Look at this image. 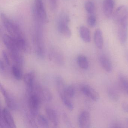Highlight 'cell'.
<instances>
[{
	"mask_svg": "<svg viewBox=\"0 0 128 128\" xmlns=\"http://www.w3.org/2000/svg\"><path fill=\"white\" fill-rule=\"evenodd\" d=\"M1 20L4 28L15 42L22 51L26 52L28 50V45L26 37L18 25L6 16L1 14Z\"/></svg>",
	"mask_w": 128,
	"mask_h": 128,
	"instance_id": "cell-1",
	"label": "cell"
},
{
	"mask_svg": "<svg viewBox=\"0 0 128 128\" xmlns=\"http://www.w3.org/2000/svg\"><path fill=\"white\" fill-rule=\"evenodd\" d=\"M34 21L35 24L32 38L34 48L36 55L40 58H43L45 54L42 27L43 24L39 21Z\"/></svg>",
	"mask_w": 128,
	"mask_h": 128,
	"instance_id": "cell-2",
	"label": "cell"
},
{
	"mask_svg": "<svg viewBox=\"0 0 128 128\" xmlns=\"http://www.w3.org/2000/svg\"><path fill=\"white\" fill-rule=\"evenodd\" d=\"M2 41L12 60L18 66L20 67L22 66L24 63L22 52L18 47L14 40L9 35L5 34L3 36Z\"/></svg>",
	"mask_w": 128,
	"mask_h": 128,
	"instance_id": "cell-3",
	"label": "cell"
},
{
	"mask_svg": "<svg viewBox=\"0 0 128 128\" xmlns=\"http://www.w3.org/2000/svg\"><path fill=\"white\" fill-rule=\"evenodd\" d=\"M32 14L34 19L40 21L43 24L48 23V16L42 0H34Z\"/></svg>",
	"mask_w": 128,
	"mask_h": 128,
	"instance_id": "cell-4",
	"label": "cell"
},
{
	"mask_svg": "<svg viewBox=\"0 0 128 128\" xmlns=\"http://www.w3.org/2000/svg\"><path fill=\"white\" fill-rule=\"evenodd\" d=\"M70 20L68 15L65 12H61L57 20V28L60 33L67 38L72 36V31L69 27Z\"/></svg>",
	"mask_w": 128,
	"mask_h": 128,
	"instance_id": "cell-5",
	"label": "cell"
},
{
	"mask_svg": "<svg viewBox=\"0 0 128 128\" xmlns=\"http://www.w3.org/2000/svg\"><path fill=\"white\" fill-rule=\"evenodd\" d=\"M41 101V98L36 93H32L30 95L28 104L32 118H35L38 116Z\"/></svg>",
	"mask_w": 128,
	"mask_h": 128,
	"instance_id": "cell-6",
	"label": "cell"
},
{
	"mask_svg": "<svg viewBox=\"0 0 128 128\" xmlns=\"http://www.w3.org/2000/svg\"><path fill=\"white\" fill-rule=\"evenodd\" d=\"M128 10L124 6H121L116 9L113 15V20L118 25L119 24L127 21Z\"/></svg>",
	"mask_w": 128,
	"mask_h": 128,
	"instance_id": "cell-7",
	"label": "cell"
},
{
	"mask_svg": "<svg viewBox=\"0 0 128 128\" xmlns=\"http://www.w3.org/2000/svg\"><path fill=\"white\" fill-rule=\"evenodd\" d=\"M1 92L4 97L5 102L7 107L12 110H15L18 108L17 102L13 96L2 84L0 85Z\"/></svg>",
	"mask_w": 128,
	"mask_h": 128,
	"instance_id": "cell-8",
	"label": "cell"
},
{
	"mask_svg": "<svg viewBox=\"0 0 128 128\" xmlns=\"http://www.w3.org/2000/svg\"><path fill=\"white\" fill-rule=\"evenodd\" d=\"M0 120L4 122L8 128H16V125L14 118L8 108H3L1 111Z\"/></svg>",
	"mask_w": 128,
	"mask_h": 128,
	"instance_id": "cell-9",
	"label": "cell"
},
{
	"mask_svg": "<svg viewBox=\"0 0 128 128\" xmlns=\"http://www.w3.org/2000/svg\"><path fill=\"white\" fill-rule=\"evenodd\" d=\"M78 126L81 128H90L91 127V121L90 114L88 112H82L78 119Z\"/></svg>",
	"mask_w": 128,
	"mask_h": 128,
	"instance_id": "cell-10",
	"label": "cell"
},
{
	"mask_svg": "<svg viewBox=\"0 0 128 128\" xmlns=\"http://www.w3.org/2000/svg\"><path fill=\"white\" fill-rule=\"evenodd\" d=\"M35 74L34 72H28L24 77V81L26 86V90L30 95L33 93L34 89Z\"/></svg>",
	"mask_w": 128,
	"mask_h": 128,
	"instance_id": "cell-11",
	"label": "cell"
},
{
	"mask_svg": "<svg viewBox=\"0 0 128 128\" xmlns=\"http://www.w3.org/2000/svg\"><path fill=\"white\" fill-rule=\"evenodd\" d=\"M81 91L87 97L94 102H97L99 100L100 96L98 92L92 87L84 85L81 88Z\"/></svg>",
	"mask_w": 128,
	"mask_h": 128,
	"instance_id": "cell-12",
	"label": "cell"
},
{
	"mask_svg": "<svg viewBox=\"0 0 128 128\" xmlns=\"http://www.w3.org/2000/svg\"><path fill=\"white\" fill-rule=\"evenodd\" d=\"M118 38L120 42L124 44L126 42L128 38V24L127 21L118 24Z\"/></svg>",
	"mask_w": 128,
	"mask_h": 128,
	"instance_id": "cell-13",
	"label": "cell"
},
{
	"mask_svg": "<svg viewBox=\"0 0 128 128\" xmlns=\"http://www.w3.org/2000/svg\"><path fill=\"white\" fill-rule=\"evenodd\" d=\"M45 112L48 120L53 126L55 128L58 127L59 125V118L56 110L52 108L48 107L46 108Z\"/></svg>",
	"mask_w": 128,
	"mask_h": 128,
	"instance_id": "cell-14",
	"label": "cell"
},
{
	"mask_svg": "<svg viewBox=\"0 0 128 128\" xmlns=\"http://www.w3.org/2000/svg\"><path fill=\"white\" fill-rule=\"evenodd\" d=\"M114 6V0H103L102 10L106 18H110L112 16Z\"/></svg>",
	"mask_w": 128,
	"mask_h": 128,
	"instance_id": "cell-15",
	"label": "cell"
},
{
	"mask_svg": "<svg viewBox=\"0 0 128 128\" xmlns=\"http://www.w3.org/2000/svg\"><path fill=\"white\" fill-rule=\"evenodd\" d=\"M49 58L52 61L58 65H63L64 63V58L62 54L56 49H53L50 51Z\"/></svg>",
	"mask_w": 128,
	"mask_h": 128,
	"instance_id": "cell-16",
	"label": "cell"
},
{
	"mask_svg": "<svg viewBox=\"0 0 128 128\" xmlns=\"http://www.w3.org/2000/svg\"><path fill=\"white\" fill-rule=\"evenodd\" d=\"M38 93L36 94L39 96L41 100H43L47 102L52 101V95L50 91L45 88L38 87L37 88Z\"/></svg>",
	"mask_w": 128,
	"mask_h": 128,
	"instance_id": "cell-17",
	"label": "cell"
},
{
	"mask_svg": "<svg viewBox=\"0 0 128 128\" xmlns=\"http://www.w3.org/2000/svg\"><path fill=\"white\" fill-rule=\"evenodd\" d=\"M100 64L102 68L107 72L110 73L113 69L112 64L110 60L104 56H101L99 58Z\"/></svg>",
	"mask_w": 128,
	"mask_h": 128,
	"instance_id": "cell-18",
	"label": "cell"
},
{
	"mask_svg": "<svg viewBox=\"0 0 128 128\" xmlns=\"http://www.w3.org/2000/svg\"><path fill=\"white\" fill-rule=\"evenodd\" d=\"M94 42L97 48L102 49L103 46V38L102 30L97 29L94 32Z\"/></svg>",
	"mask_w": 128,
	"mask_h": 128,
	"instance_id": "cell-19",
	"label": "cell"
},
{
	"mask_svg": "<svg viewBox=\"0 0 128 128\" xmlns=\"http://www.w3.org/2000/svg\"><path fill=\"white\" fill-rule=\"evenodd\" d=\"M80 36L84 42L88 43L91 41L90 32V30L84 26L80 27L79 30Z\"/></svg>",
	"mask_w": 128,
	"mask_h": 128,
	"instance_id": "cell-20",
	"label": "cell"
},
{
	"mask_svg": "<svg viewBox=\"0 0 128 128\" xmlns=\"http://www.w3.org/2000/svg\"><path fill=\"white\" fill-rule=\"evenodd\" d=\"M56 84L59 95L65 94V90L66 86L65 82L60 76H58L56 78Z\"/></svg>",
	"mask_w": 128,
	"mask_h": 128,
	"instance_id": "cell-21",
	"label": "cell"
},
{
	"mask_svg": "<svg viewBox=\"0 0 128 128\" xmlns=\"http://www.w3.org/2000/svg\"><path fill=\"white\" fill-rule=\"evenodd\" d=\"M78 65L83 70L88 69L89 66V62L86 57L84 55H80L77 59Z\"/></svg>",
	"mask_w": 128,
	"mask_h": 128,
	"instance_id": "cell-22",
	"label": "cell"
},
{
	"mask_svg": "<svg viewBox=\"0 0 128 128\" xmlns=\"http://www.w3.org/2000/svg\"><path fill=\"white\" fill-rule=\"evenodd\" d=\"M107 94L109 98L114 102H116L119 100L120 96L117 91L113 88L109 87L107 90Z\"/></svg>",
	"mask_w": 128,
	"mask_h": 128,
	"instance_id": "cell-23",
	"label": "cell"
},
{
	"mask_svg": "<svg viewBox=\"0 0 128 128\" xmlns=\"http://www.w3.org/2000/svg\"><path fill=\"white\" fill-rule=\"evenodd\" d=\"M118 79L120 85L126 93L128 95V78L122 74H119Z\"/></svg>",
	"mask_w": 128,
	"mask_h": 128,
	"instance_id": "cell-24",
	"label": "cell"
},
{
	"mask_svg": "<svg viewBox=\"0 0 128 128\" xmlns=\"http://www.w3.org/2000/svg\"><path fill=\"white\" fill-rule=\"evenodd\" d=\"M12 71L13 76L16 79L19 80L22 78L23 75L20 66L16 64L13 65L12 66Z\"/></svg>",
	"mask_w": 128,
	"mask_h": 128,
	"instance_id": "cell-25",
	"label": "cell"
},
{
	"mask_svg": "<svg viewBox=\"0 0 128 128\" xmlns=\"http://www.w3.org/2000/svg\"><path fill=\"white\" fill-rule=\"evenodd\" d=\"M60 97L66 107L70 110H73L74 108V105L70 100V98L67 97L66 95L60 96Z\"/></svg>",
	"mask_w": 128,
	"mask_h": 128,
	"instance_id": "cell-26",
	"label": "cell"
},
{
	"mask_svg": "<svg viewBox=\"0 0 128 128\" xmlns=\"http://www.w3.org/2000/svg\"><path fill=\"white\" fill-rule=\"evenodd\" d=\"M37 122L38 125L42 128H48L49 126V123L48 120L44 116L39 115L37 116Z\"/></svg>",
	"mask_w": 128,
	"mask_h": 128,
	"instance_id": "cell-27",
	"label": "cell"
},
{
	"mask_svg": "<svg viewBox=\"0 0 128 128\" xmlns=\"http://www.w3.org/2000/svg\"><path fill=\"white\" fill-rule=\"evenodd\" d=\"M75 90L73 86H66L65 90V94L70 98H73L75 95Z\"/></svg>",
	"mask_w": 128,
	"mask_h": 128,
	"instance_id": "cell-28",
	"label": "cell"
},
{
	"mask_svg": "<svg viewBox=\"0 0 128 128\" xmlns=\"http://www.w3.org/2000/svg\"><path fill=\"white\" fill-rule=\"evenodd\" d=\"M85 10L89 14H92L95 11V7L94 4L91 1H88L84 6Z\"/></svg>",
	"mask_w": 128,
	"mask_h": 128,
	"instance_id": "cell-29",
	"label": "cell"
},
{
	"mask_svg": "<svg viewBox=\"0 0 128 128\" xmlns=\"http://www.w3.org/2000/svg\"><path fill=\"white\" fill-rule=\"evenodd\" d=\"M96 18L95 16L91 14L88 18L87 24L90 27H94L95 26L96 24Z\"/></svg>",
	"mask_w": 128,
	"mask_h": 128,
	"instance_id": "cell-30",
	"label": "cell"
},
{
	"mask_svg": "<svg viewBox=\"0 0 128 128\" xmlns=\"http://www.w3.org/2000/svg\"><path fill=\"white\" fill-rule=\"evenodd\" d=\"M48 2L52 10L55 11L57 7V0H48Z\"/></svg>",
	"mask_w": 128,
	"mask_h": 128,
	"instance_id": "cell-31",
	"label": "cell"
},
{
	"mask_svg": "<svg viewBox=\"0 0 128 128\" xmlns=\"http://www.w3.org/2000/svg\"><path fill=\"white\" fill-rule=\"evenodd\" d=\"M2 55L4 60V62H5L6 64L8 66H10V60L7 53L5 51H3L2 52Z\"/></svg>",
	"mask_w": 128,
	"mask_h": 128,
	"instance_id": "cell-32",
	"label": "cell"
},
{
	"mask_svg": "<svg viewBox=\"0 0 128 128\" xmlns=\"http://www.w3.org/2000/svg\"><path fill=\"white\" fill-rule=\"evenodd\" d=\"M109 127L111 128H119L122 127V124L116 121H113L110 124Z\"/></svg>",
	"mask_w": 128,
	"mask_h": 128,
	"instance_id": "cell-33",
	"label": "cell"
},
{
	"mask_svg": "<svg viewBox=\"0 0 128 128\" xmlns=\"http://www.w3.org/2000/svg\"><path fill=\"white\" fill-rule=\"evenodd\" d=\"M122 108L123 110L126 113H128V103L124 102L122 104Z\"/></svg>",
	"mask_w": 128,
	"mask_h": 128,
	"instance_id": "cell-34",
	"label": "cell"
},
{
	"mask_svg": "<svg viewBox=\"0 0 128 128\" xmlns=\"http://www.w3.org/2000/svg\"><path fill=\"white\" fill-rule=\"evenodd\" d=\"M5 70V65H4L3 62L1 60H0V72H4Z\"/></svg>",
	"mask_w": 128,
	"mask_h": 128,
	"instance_id": "cell-35",
	"label": "cell"
},
{
	"mask_svg": "<svg viewBox=\"0 0 128 128\" xmlns=\"http://www.w3.org/2000/svg\"><path fill=\"white\" fill-rule=\"evenodd\" d=\"M125 121H126V125L128 127V118H126L125 119Z\"/></svg>",
	"mask_w": 128,
	"mask_h": 128,
	"instance_id": "cell-36",
	"label": "cell"
},
{
	"mask_svg": "<svg viewBox=\"0 0 128 128\" xmlns=\"http://www.w3.org/2000/svg\"><path fill=\"white\" fill-rule=\"evenodd\" d=\"M127 60H128V57L127 58Z\"/></svg>",
	"mask_w": 128,
	"mask_h": 128,
	"instance_id": "cell-37",
	"label": "cell"
}]
</instances>
